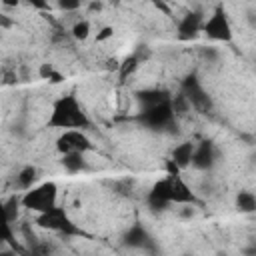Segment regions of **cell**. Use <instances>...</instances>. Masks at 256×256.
Listing matches in <instances>:
<instances>
[{"label":"cell","mask_w":256,"mask_h":256,"mask_svg":"<svg viewBox=\"0 0 256 256\" xmlns=\"http://www.w3.org/2000/svg\"><path fill=\"white\" fill-rule=\"evenodd\" d=\"M182 94L186 96L190 108H194L198 112H210L212 110V98L208 96V92L204 90V86L196 74L186 76V80L182 82Z\"/></svg>","instance_id":"cell-4"},{"label":"cell","mask_w":256,"mask_h":256,"mask_svg":"<svg viewBox=\"0 0 256 256\" xmlns=\"http://www.w3.org/2000/svg\"><path fill=\"white\" fill-rule=\"evenodd\" d=\"M216 162H218V150L212 142L204 140L200 144H194V154H192L190 166H194L200 172H208L216 166Z\"/></svg>","instance_id":"cell-8"},{"label":"cell","mask_w":256,"mask_h":256,"mask_svg":"<svg viewBox=\"0 0 256 256\" xmlns=\"http://www.w3.org/2000/svg\"><path fill=\"white\" fill-rule=\"evenodd\" d=\"M234 202H236V210L242 214H252L256 210V196L250 190H240Z\"/></svg>","instance_id":"cell-16"},{"label":"cell","mask_w":256,"mask_h":256,"mask_svg":"<svg viewBox=\"0 0 256 256\" xmlns=\"http://www.w3.org/2000/svg\"><path fill=\"white\" fill-rule=\"evenodd\" d=\"M202 24H204L202 12L192 10V12L184 14L180 18V24H178V40H182V42L194 40L198 36V32H202Z\"/></svg>","instance_id":"cell-9"},{"label":"cell","mask_w":256,"mask_h":256,"mask_svg":"<svg viewBox=\"0 0 256 256\" xmlns=\"http://www.w3.org/2000/svg\"><path fill=\"white\" fill-rule=\"evenodd\" d=\"M170 180V202L174 204H194L196 202V196L194 192L190 190V186L182 180V176L178 178H168Z\"/></svg>","instance_id":"cell-12"},{"label":"cell","mask_w":256,"mask_h":256,"mask_svg":"<svg viewBox=\"0 0 256 256\" xmlns=\"http://www.w3.org/2000/svg\"><path fill=\"white\" fill-rule=\"evenodd\" d=\"M2 206H4V212H6L8 220H10V222H16V220H18V212H20V206H22L20 198H16V196H10L6 202H2Z\"/></svg>","instance_id":"cell-21"},{"label":"cell","mask_w":256,"mask_h":256,"mask_svg":"<svg viewBox=\"0 0 256 256\" xmlns=\"http://www.w3.org/2000/svg\"><path fill=\"white\" fill-rule=\"evenodd\" d=\"M202 32L216 42H230L232 40V24L222 8H216L202 24Z\"/></svg>","instance_id":"cell-5"},{"label":"cell","mask_w":256,"mask_h":256,"mask_svg":"<svg viewBox=\"0 0 256 256\" xmlns=\"http://www.w3.org/2000/svg\"><path fill=\"white\" fill-rule=\"evenodd\" d=\"M124 244L128 248H136V250H146V252H154V240L148 234V230L140 224H134L132 228H128V232L124 234Z\"/></svg>","instance_id":"cell-11"},{"label":"cell","mask_w":256,"mask_h":256,"mask_svg":"<svg viewBox=\"0 0 256 256\" xmlns=\"http://www.w3.org/2000/svg\"><path fill=\"white\" fill-rule=\"evenodd\" d=\"M56 6H58L62 12H76V10H80L82 4H80L78 0H58Z\"/></svg>","instance_id":"cell-23"},{"label":"cell","mask_w":256,"mask_h":256,"mask_svg":"<svg viewBox=\"0 0 256 256\" xmlns=\"http://www.w3.org/2000/svg\"><path fill=\"white\" fill-rule=\"evenodd\" d=\"M48 126L50 128H58V130H84L90 126V120L86 116V112L82 110L78 98L74 94L62 96L54 102L50 118H48Z\"/></svg>","instance_id":"cell-1"},{"label":"cell","mask_w":256,"mask_h":256,"mask_svg":"<svg viewBox=\"0 0 256 256\" xmlns=\"http://www.w3.org/2000/svg\"><path fill=\"white\" fill-rule=\"evenodd\" d=\"M192 154H194V144H192V142H182V144H176V148L172 150L170 160H172L180 170H184V168L190 166Z\"/></svg>","instance_id":"cell-13"},{"label":"cell","mask_w":256,"mask_h":256,"mask_svg":"<svg viewBox=\"0 0 256 256\" xmlns=\"http://www.w3.org/2000/svg\"><path fill=\"white\" fill-rule=\"evenodd\" d=\"M36 224H40L42 228L46 230H54V232H60V234H66V236H72V234H80V230L72 224V220L66 216V212L62 208H54L50 212H44V214H38L36 218Z\"/></svg>","instance_id":"cell-6"},{"label":"cell","mask_w":256,"mask_h":256,"mask_svg":"<svg viewBox=\"0 0 256 256\" xmlns=\"http://www.w3.org/2000/svg\"><path fill=\"white\" fill-rule=\"evenodd\" d=\"M38 74H40V78H44V80H50L54 74H56V70H54V66L52 64H48V62H44L42 66H40V70H38Z\"/></svg>","instance_id":"cell-24"},{"label":"cell","mask_w":256,"mask_h":256,"mask_svg":"<svg viewBox=\"0 0 256 256\" xmlns=\"http://www.w3.org/2000/svg\"><path fill=\"white\" fill-rule=\"evenodd\" d=\"M0 256H20V252L14 250V248H10V246L8 248L4 246V248H0Z\"/></svg>","instance_id":"cell-27"},{"label":"cell","mask_w":256,"mask_h":256,"mask_svg":"<svg viewBox=\"0 0 256 256\" xmlns=\"http://www.w3.org/2000/svg\"><path fill=\"white\" fill-rule=\"evenodd\" d=\"M148 208L154 210V212H160V210H166L172 202H170V180L168 178H162L158 182H154V186L150 188L148 192Z\"/></svg>","instance_id":"cell-10"},{"label":"cell","mask_w":256,"mask_h":256,"mask_svg":"<svg viewBox=\"0 0 256 256\" xmlns=\"http://www.w3.org/2000/svg\"><path fill=\"white\" fill-rule=\"evenodd\" d=\"M220 50L214 48V46H202L200 48V58L204 64H218L220 62Z\"/></svg>","instance_id":"cell-22"},{"label":"cell","mask_w":256,"mask_h":256,"mask_svg":"<svg viewBox=\"0 0 256 256\" xmlns=\"http://www.w3.org/2000/svg\"><path fill=\"white\" fill-rule=\"evenodd\" d=\"M140 122L150 128V130H166V128H174V122H176V116L172 112V106H170V98L160 102V104H154L150 108H144L140 110L138 114Z\"/></svg>","instance_id":"cell-3"},{"label":"cell","mask_w":256,"mask_h":256,"mask_svg":"<svg viewBox=\"0 0 256 256\" xmlns=\"http://www.w3.org/2000/svg\"><path fill=\"white\" fill-rule=\"evenodd\" d=\"M12 26H14V20L8 14H2L0 12V30H10Z\"/></svg>","instance_id":"cell-25"},{"label":"cell","mask_w":256,"mask_h":256,"mask_svg":"<svg viewBox=\"0 0 256 256\" xmlns=\"http://www.w3.org/2000/svg\"><path fill=\"white\" fill-rule=\"evenodd\" d=\"M56 200H58V186L54 182H42L38 186H32L20 198L22 206L36 212V214H44V212L54 210Z\"/></svg>","instance_id":"cell-2"},{"label":"cell","mask_w":256,"mask_h":256,"mask_svg":"<svg viewBox=\"0 0 256 256\" xmlns=\"http://www.w3.org/2000/svg\"><path fill=\"white\" fill-rule=\"evenodd\" d=\"M0 238L10 246V248H14V250H22V246L14 240V230H12V222L8 220V216H6V212H4V206H2V202H0Z\"/></svg>","instance_id":"cell-15"},{"label":"cell","mask_w":256,"mask_h":256,"mask_svg":"<svg viewBox=\"0 0 256 256\" xmlns=\"http://www.w3.org/2000/svg\"><path fill=\"white\" fill-rule=\"evenodd\" d=\"M56 148L60 154H86L92 150V142L82 130H64L56 140Z\"/></svg>","instance_id":"cell-7"},{"label":"cell","mask_w":256,"mask_h":256,"mask_svg":"<svg viewBox=\"0 0 256 256\" xmlns=\"http://www.w3.org/2000/svg\"><path fill=\"white\" fill-rule=\"evenodd\" d=\"M112 34H114V30H112L110 26H104V28L100 30V34H96V40H98V42L108 40V38H112Z\"/></svg>","instance_id":"cell-26"},{"label":"cell","mask_w":256,"mask_h":256,"mask_svg":"<svg viewBox=\"0 0 256 256\" xmlns=\"http://www.w3.org/2000/svg\"><path fill=\"white\" fill-rule=\"evenodd\" d=\"M170 106H172L174 116H182V114H188L192 110L190 104H188V100H186V96L182 92L176 94V96H170Z\"/></svg>","instance_id":"cell-19"},{"label":"cell","mask_w":256,"mask_h":256,"mask_svg":"<svg viewBox=\"0 0 256 256\" xmlns=\"http://www.w3.org/2000/svg\"><path fill=\"white\" fill-rule=\"evenodd\" d=\"M70 34L74 40H86L90 36V22L88 20H76L70 28Z\"/></svg>","instance_id":"cell-20"},{"label":"cell","mask_w":256,"mask_h":256,"mask_svg":"<svg viewBox=\"0 0 256 256\" xmlns=\"http://www.w3.org/2000/svg\"><path fill=\"white\" fill-rule=\"evenodd\" d=\"M4 244H6V242H4L2 238H0V248H4Z\"/></svg>","instance_id":"cell-29"},{"label":"cell","mask_w":256,"mask_h":256,"mask_svg":"<svg viewBox=\"0 0 256 256\" xmlns=\"http://www.w3.org/2000/svg\"><path fill=\"white\" fill-rule=\"evenodd\" d=\"M138 66H140V60H138V56H136V54L126 56V58L118 64V76H120V80L124 82L128 76H132V74L138 70Z\"/></svg>","instance_id":"cell-18"},{"label":"cell","mask_w":256,"mask_h":256,"mask_svg":"<svg viewBox=\"0 0 256 256\" xmlns=\"http://www.w3.org/2000/svg\"><path fill=\"white\" fill-rule=\"evenodd\" d=\"M100 8H102V4H100V2H96V4L92 2V4H90V10H100Z\"/></svg>","instance_id":"cell-28"},{"label":"cell","mask_w":256,"mask_h":256,"mask_svg":"<svg viewBox=\"0 0 256 256\" xmlns=\"http://www.w3.org/2000/svg\"><path fill=\"white\" fill-rule=\"evenodd\" d=\"M60 164L68 174H80V172L88 170V162H86L84 154H62Z\"/></svg>","instance_id":"cell-14"},{"label":"cell","mask_w":256,"mask_h":256,"mask_svg":"<svg viewBox=\"0 0 256 256\" xmlns=\"http://www.w3.org/2000/svg\"><path fill=\"white\" fill-rule=\"evenodd\" d=\"M36 178H38V170H36V166H24V168L18 172L16 182H18V186L26 192V190H30V188L34 186Z\"/></svg>","instance_id":"cell-17"}]
</instances>
